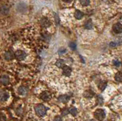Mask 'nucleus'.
Wrapping results in <instances>:
<instances>
[{
    "mask_svg": "<svg viewBox=\"0 0 122 121\" xmlns=\"http://www.w3.org/2000/svg\"><path fill=\"white\" fill-rule=\"evenodd\" d=\"M35 112L39 116H44L46 114L47 108L42 104H40L35 107Z\"/></svg>",
    "mask_w": 122,
    "mask_h": 121,
    "instance_id": "f257e3e1",
    "label": "nucleus"
},
{
    "mask_svg": "<svg viewBox=\"0 0 122 121\" xmlns=\"http://www.w3.org/2000/svg\"><path fill=\"white\" fill-rule=\"evenodd\" d=\"M94 116L98 121H103L106 117V113L102 109H97L94 113Z\"/></svg>",
    "mask_w": 122,
    "mask_h": 121,
    "instance_id": "f03ea898",
    "label": "nucleus"
},
{
    "mask_svg": "<svg viewBox=\"0 0 122 121\" xmlns=\"http://www.w3.org/2000/svg\"><path fill=\"white\" fill-rule=\"evenodd\" d=\"M15 57L18 60H23L25 59L26 56V54L24 51H23L18 50L15 52Z\"/></svg>",
    "mask_w": 122,
    "mask_h": 121,
    "instance_id": "7ed1b4c3",
    "label": "nucleus"
},
{
    "mask_svg": "<svg viewBox=\"0 0 122 121\" xmlns=\"http://www.w3.org/2000/svg\"><path fill=\"white\" fill-rule=\"evenodd\" d=\"M40 24L42 28H47L51 26V22L48 18L44 17L40 20Z\"/></svg>",
    "mask_w": 122,
    "mask_h": 121,
    "instance_id": "20e7f679",
    "label": "nucleus"
},
{
    "mask_svg": "<svg viewBox=\"0 0 122 121\" xmlns=\"http://www.w3.org/2000/svg\"><path fill=\"white\" fill-rule=\"evenodd\" d=\"M112 29L115 33H120L122 32V26L120 23H116L115 24L113 27Z\"/></svg>",
    "mask_w": 122,
    "mask_h": 121,
    "instance_id": "39448f33",
    "label": "nucleus"
},
{
    "mask_svg": "<svg viewBox=\"0 0 122 121\" xmlns=\"http://www.w3.org/2000/svg\"><path fill=\"white\" fill-rule=\"evenodd\" d=\"M63 69V74L65 76H70L72 74V69L71 68L68 66H64L62 68Z\"/></svg>",
    "mask_w": 122,
    "mask_h": 121,
    "instance_id": "423d86ee",
    "label": "nucleus"
},
{
    "mask_svg": "<svg viewBox=\"0 0 122 121\" xmlns=\"http://www.w3.org/2000/svg\"><path fill=\"white\" fill-rule=\"evenodd\" d=\"M9 98V94L6 91L0 92V100L2 102L6 101Z\"/></svg>",
    "mask_w": 122,
    "mask_h": 121,
    "instance_id": "0eeeda50",
    "label": "nucleus"
},
{
    "mask_svg": "<svg viewBox=\"0 0 122 121\" xmlns=\"http://www.w3.org/2000/svg\"><path fill=\"white\" fill-rule=\"evenodd\" d=\"M40 98L44 101H48L50 99V94L47 91L43 92L40 94Z\"/></svg>",
    "mask_w": 122,
    "mask_h": 121,
    "instance_id": "6e6552de",
    "label": "nucleus"
},
{
    "mask_svg": "<svg viewBox=\"0 0 122 121\" xmlns=\"http://www.w3.org/2000/svg\"><path fill=\"white\" fill-rule=\"evenodd\" d=\"M58 100L62 103H67L70 100V97L67 95H62V96H59Z\"/></svg>",
    "mask_w": 122,
    "mask_h": 121,
    "instance_id": "1a4fd4ad",
    "label": "nucleus"
},
{
    "mask_svg": "<svg viewBox=\"0 0 122 121\" xmlns=\"http://www.w3.org/2000/svg\"><path fill=\"white\" fill-rule=\"evenodd\" d=\"M9 12V9L8 7L6 6H3L1 8H0V14L2 15H7L8 14Z\"/></svg>",
    "mask_w": 122,
    "mask_h": 121,
    "instance_id": "9d476101",
    "label": "nucleus"
},
{
    "mask_svg": "<svg viewBox=\"0 0 122 121\" xmlns=\"http://www.w3.org/2000/svg\"><path fill=\"white\" fill-rule=\"evenodd\" d=\"M0 82L3 85H7L9 84V79L7 75H3L0 79Z\"/></svg>",
    "mask_w": 122,
    "mask_h": 121,
    "instance_id": "9b49d317",
    "label": "nucleus"
},
{
    "mask_svg": "<svg viewBox=\"0 0 122 121\" xmlns=\"http://www.w3.org/2000/svg\"><path fill=\"white\" fill-rule=\"evenodd\" d=\"M18 93L20 95L24 96V95H25L28 93V89H27L26 87H24V86H20V87L18 88Z\"/></svg>",
    "mask_w": 122,
    "mask_h": 121,
    "instance_id": "f8f14e48",
    "label": "nucleus"
},
{
    "mask_svg": "<svg viewBox=\"0 0 122 121\" xmlns=\"http://www.w3.org/2000/svg\"><path fill=\"white\" fill-rule=\"evenodd\" d=\"M83 17H84V14L80 10H76L74 12V17L78 20H81Z\"/></svg>",
    "mask_w": 122,
    "mask_h": 121,
    "instance_id": "ddd939ff",
    "label": "nucleus"
},
{
    "mask_svg": "<svg viewBox=\"0 0 122 121\" xmlns=\"http://www.w3.org/2000/svg\"><path fill=\"white\" fill-rule=\"evenodd\" d=\"M107 86V83L104 81H101V82L98 84V87L101 91H103L105 89Z\"/></svg>",
    "mask_w": 122,
    "mask_h": 121,
    "instance_id": "4468645a",
    "label": "nucleus"
},
{
    "mask_svg": "<svg viewBox=\"0 0 122 121\" xmlns=\"http://www.w3.org/2000/svg\"><path fill=\"white\" fill-rule=\"evenodd\" d=\"M4 58L7 60H10L14 58V55L12 52H6L4 54Z\"/></svg>",
    "mask_w": 122,
    "mask_h": 121,
    "instance_id": "2eb2a0df",
    "label": "nucleus"
},
{
    "mask_svg": "<svg viewBox=\"0 0 122 121\" xmlns=\"http://www.w3.org/2000/svg\"><path fill=\"white\" fill-rule=\"evenodd\" d=\"M64 60H62V59H58L56 62V65L59 68H62L64 66Z\"/></svg>",
    "mask_w": 122,
    "mask_h": 121,
    "instance_id": "dca6fc26",
    "label": "nucleus"
},
{
    "mask_svg": "<svg viewBox=\"0 0 122 121\" xmlns=\"http://www.w3.org/2000/svg\"><path fill=\"white\" fill-rule=\"evenodd\" d=\"M85 28L87 29H92L93 28V23L91 20H89L87 21V22L85 24Z\"/></svg>",
    "mask_w": 122,
    "mask_h": 121,
    "instance_id": "f3484780",
    "label": "nucleus"
},
{
    "mask_svg": "<svg viewBox=\"0 0 122 121\" xmlns=\"http://www.w3.org/2000/svg\"><path fill=\"white\" fill-rule=\"evenodd\" d=\"M84 95L85 97H86V98H92L93 96L94 93H93L91 90H87L85 91Z\"/></svg>",
    "mask_w": 122,
    "mask_h": 121,
    "instance_id": "a211bd4d",
    "label": "nucleus"
},
{
    "mask_svg": "<svg viewBox=\"0 0 122 121\" xmlns=\"http://www.w3.org/2000/svg\"><path fill=\"white\" fill-rule=\"evenodd\" d=\"M115 79L117 82H121L122 80V74L121 72H117L116 74H115Z\"/></svg>",
    "mask_w": 122,
    "mask_h": 121,
    "instance_id": "6ab92c4d",
    "label": "nucleus"
},
{
    "mask_svg": "<svg viewBox=\"0 0 122 121\" xmlns=\"http://www.w3.org/2000/svg\"><path fill=\"white\" fill-rule=\"evenodd\" d=\"M68 113H70V114H72V115L74 116H76L78 113L77 109L74 107L70 108V109H68Z\"/></svg>",
    "mask_w": 122,
    "mask_h": 121,
    "instance_id": "aec40b11",
    "label": "nucleus"
},
{
    "mask_svg": "<svg viewBox=\"0 0 122 121\" xmlns=\"http://www.w3.org/2000/svg\"><path fill=\"white\" fill-rule=\"evenodd\" d=\"M79 2L83 6H87L90 4V0H79Z\"/></svg>",
    "mask_w": 122,
    "mask_h": 121,
    "instance_id": "412c9836",
    "label": "nucleus"
},
{
    "mask_svg": "<svg viewBox=\"0 0 122 121\" xmlns=\"http://www.w3.org/2000/svg\"><path fill=\"white\" fill-rule=\"evenodd\" d=\"M69 46L72 50H76V43H74V42H70L69 43Z\"/></svg>",
    "mask_w": 122,
    "mask_h": 121,
    "instance_id": "4be33fe9",
    "label": "nucleus"
},
{
    "mask_svg": "<svg viewBox=\"0 0 122 121\" xmlns=\"http://www.w3.org/2000/svg\"><path fill=\"white\" fill-rule=\"evenodd\" d=\"M66 49H65V48H63V47H62V48H60V49H59V51H58V54L60 55L63 54L66 52Z\"/></svg>",
    "mask_w": 122,
    "mask_h": 121,
    "instance_id": "5701e85b",
    "label": "nucleus"
},
{
    "mask_svg": "<svg viewBox=\"0 0 122 121\" xmlns=\"http://www.w3.org/2000/svg\"><path fill=\"white\" fill-rule=\"evenodd\" d=\"M6 117L3 113H0V121H6Z\"/></svg>",
    "mask_w": 122,
    "mask_h": 121,
    "instance_id": "b1692460",
    "label": "nucleus"
},
{
    "mask_svg": "<svg viewBox=\"0 0 122 121\" xmlns=\"http://www.w3.org/2000/svg\"><path fill=\"white\" fill-rule=\"evenodd\" d=\"M54 18L56 23L59 24V23H60V19H59V17H58V15L56 14H54Z\"/></svg>",
    "mask_w": 122,
    "mask_h": 121,
    "instance_id": "393cba45",
    "label": "nucleus"
},
{
    "mask_svg": "<svg viewBox=\"0 0 122 121\" xmlns=\"http://www.w3.org/2000/svg\"><path fill=\"white\" fill-rule=\"evenodd\" d=\"M113 63H114V65H115V66H117V67L120 66L121 65V63L119 61H118V60H114Z\"/></svg>",
    "mask_w": 122,
    "mask_h": 121,
    "instance_id": "a878e982",
    "label": "nucleus"
},
{
    "mask_svg": "<svg viewBox=\"0 0 122 121\" xmlns=\"http://www.w3.org/2000/svg\"><path fill=\"white\" fill-rule=\"evenodd\" d=\"M98 102H99V103H100V104H102V103H103V99H102V98L101 96H98Z\"/></svg>",
    "mask_w": 122,
    "mask_h": 121,
    "instance_id": "bb28decb",
    "label": "nucleus"
},
{
    "mask_svg": "<svg viewBox=\"0 0 122 121\" xmlns=\"http://www.w3.org/2000/svg\"><path fill=\"white\" fill-rule=\"evenodd\" d=\"M54 121H62V117L60 116H56L54 118Z\"/></svg>",
    "mask_w": 122,
    "mask_h": 121,
    "instance_id": "cd10ccee",
    "label": "nucleus"
},
{
    "mask_svg": "<svg viewBox=\"0 0 122 121\" xmlns=\"http://www.w3.org/2000/svg\"><path fill=\"white\" fill-rule=\"evenodd\" d=\"M68 113V110H65L64 111H63V113H62V114L63 115H66Z\"/></svg>",
    "mask_w": 122,
    "mask_h": 121,
    "instance_id": "c85d7f7f",
    "label": "nucleus"
},
{
    "mask_svg": "<svg viewBox=\"0 0 122 121\" xmlns=\"http://www.w3.org/2000/svg\"><path fill=\"white\" fill-rule=\"evenodd\" d=\"M110 46H111V47H115V46H116V44H115L114 42H111V43H110Z\"/></svg>",
    "mask_w": 122,
    "mask_h": 121,
    "instance_id": "c756f323",
    "label": "nucleus"
},
{
    "mask_svg": "<svg viewBox=\"0 0 122 121\" xmlns=\"http://www.w3.org/2000/svg\"><path fill=\"white\" fill-rule=\"evenodd\" d=\"M63 2H65V3H71V2L73 1V0H62Z\"/></svg>",
    "mask_w": 122,
    "mask_h": 121,
    "instance_id": "7c9ffc66",
    "label": "nucleus"
}]
</instances>
